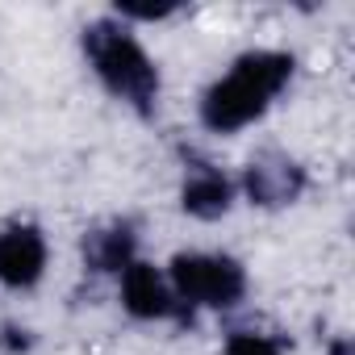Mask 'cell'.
<instances>
[{"instance_id":"obj_8","label":"cell","mask_w":355,"mask_h":355,"mask_svg":"<svg viewBox=\"0 0 355 355\" xmlns=\"http://www.w3.org/2000/svg\"><path fill=\"white\" fill-rule=\"evenodd\" d=\"M84 263L92 272H125L134 263L130 226H101V230L84 234Z\"/></svg>"},{"instance_id":"obj_4","label":"cell","mask_w":355,"mask_h":355,"mask_svg":"<svg viewBox=\"0 0 355 355\" xmlns=\"http://www.w3.org/2000/svg\"><path fill=\"white\" fill-rule=\"evenodd\" d=\"M243 189L251 197V205H263V209H280V205H293L305 189V167L293 163L288 155L280 150H263L247 163L243 171Z\"/></svg>"},{"instance_id":"obj_10","label":"cell","mask_w":355,"mask_h":355,"mask_svg":"<svg viewBox=\"0 0 355 355\" xmlns=\"http://www.w3.org/2000/svg\"><path fill=\"white\" fill-rule=\"evenodd\" d=\"M117 13H121V17L155 21V17H167V13H171V5H130V0H125V5H117Z\"/></svg>"},{"instance_id":"obj_6","label":"cell","mask_w":355,"mask_h":355,"mask_svg":"<svg viewBox=\"0 0 355 355\" xmlns=\"http://www.w3.org/2000/svg\"><path fill=\"white\" fill-rule=\"evenodd\" d=\"M121 301H125V309L134 318H167V313H175V301H171L163 276L150 263H138V259L121 272Z\"/></svg>"},{"instance_id":"obj_7","label":"cell","mask_w":355,"mask_h":355,"mask_svg":"<svg viewBox=\"0 0 355 355\" xmlns=\"http://www.w3.org/2000/svg\"><path fill=\"white\" fill-rule=\"evenodd\" d=\"M180 201H184V209H189L193 218L214 222V218H222V214L230 209L234 189H230V180H226L222 171H214L209 163H197V167L189 171V180H184Z\"/></svg>"},{"instance_id":"obj_2","label":"cell","mask_w":355,"mask_h":355,"mask_svg":"<svg viewBox=\"0 0 355 355\" xmlns=\"http://www.w3.org/2000/svg\"><path fill=\"white\" fill-rule=\"evenodd\" d=\"M84 55L92 63V71L101 76V84L121 96L134 109H150L159 96V71L146 59V51L113 21H92L84 30Z\"/></svg>"},{"instance_id":"obj_9","label":"cell","mask_w":355,"mask_h":355,"mask_svg":"<svg viewBox=\"0 0 355 355\" xmlns=\"http://www.w3.org/2000/svg\"><path fill=\"white\" fill-rule=\"evenodd\" d=\"M226 355H280V343L268 338V334H230L226 343Z\"/></svg>"},{"instance_id":"obj_5","label":"cell","mask_w":355,"mask_h":355,"mask_svg":"<svg viewBox=\"0 0 355 355\" xmlns=\"http://www.w3.org/2000/svg\"><path fill=\"white\" fill-rule=\"evenodd\" d=\"M42 268H46V243L34 226L0 230V284L30 288V284H38Z\"/></svg>"},{"instance_id":"obj_1","label":"cell","mask_w":355,"mask_h":355,"mask_svg":"<svg viewBox=\"0 0 355 355\" xmlns=\"http://www.w3.org/2000/svg\"><path fill=\"white\" fill-rule=\"evenodd\" d=\"M293 76V55H280V51H251L243 55L226 80H218L205 101H201V121L214 130V134H234L243 125H251L268 101L288 84Z\"/></svg>"},{"instance_id":"obj_12","label":"cell","mask_w":355,"mask_h":355,"mask_svg":"<svg viewBox=\"0 0 355 355\" xmlns=\"http://www.w3.org/2000/svg\"><path fill=\"white\" fill-rule=\"evenodd\" d=\"M330 355H351V343H347V338H338V343L330 347Z\"/></svg>"},{"instance_id":"obj_11","label":"cell","mask_w":355,"mask_h":355,"mask_svg":"<svg viewBox=\"0 0 355 355\" xmlns=\"http://www.w3.org/2000/svg\"><path fill=\"white\" fill-rule=\"evenodd\" d=\"M0 343H5L9 351H26V347H30L26 330H17V326H5V338H0Z\"/></svg>"},{"instance_id":"obj_3","label":"cell","mask_w":355,"mask_h":355,"mask_svg":"<svg viewBox=\"0 0 355 355\" xmlns=\"http://www.w3.org/2000/svg\"><path fill=\"white\" fill-rule=\"evenodd\" d=\"M171 288L193 305L230 309L247 293V272H243V263H234L226 255H175L171 259Z\"/></svg>"}]
</instances>
